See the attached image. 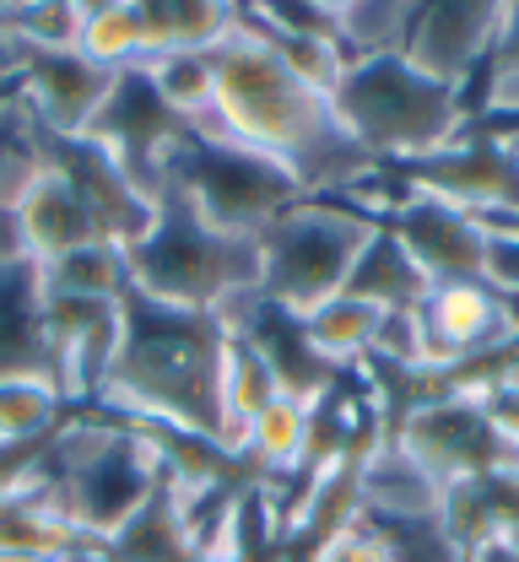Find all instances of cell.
<instances>
[{
	"mask_svg": "<svg viewBox=\"0 0 519 562\" xmlns=\"http://www.w3.org/2000/svg\"><path fill=\"white\" fill-rule=\"evenodd\" d=\"M125 255H131V292L142 303L173 314H206L223 319L227 330H244V319L266 308L260 238L212 227L179 190H157V222Z\"/></svg>",
	"mask_w": 519,
	"mask_h": 562,
	"instance_id": "obj_3",
	"label": "cell"
},
{
	"mask_svg": "<svg viewBox=\"0 0 519 562\" xmlns=\"http://www.w3.org/2000/svg\"><path fill=\"white\" fill-rule=\"evenodd\" d=\"M0 66L11 76V103L44 140H81L103 114L120 70L92 66L76 49H5Z\"/></svg>",
	"mask_w": 519,
	"mask_h": 562,
	"instance_id": "obj_8",
	"label": "cell"
},
{
	"mask_svg": "<svg viewBox=\"0 0 519 562\" xmlns=\"http://www.w3.org/2000/svg\"><path fill=\"white\" fill-rule=\"evenodd\" d=\"M347 292L369 297L373 308H384V314H411L433 292V281L417 271V260L400 249V238L379 222L373 238L363 244V255H358V266H352V277H347Z\"/></svg>",
	"mask_w": 519,
	"mask_h": 562,
	"instance_id": "obj_17",
	"label": "cell"
},
{
	"mask_svg": "<svg viewBox=\"0 0 519 562\" xmlns=\"http://www.w3.org/2000/svg\"><path fill=\"white\" fill-rule=\"evenodd\" d=\"M217 66V114L190 125L201 140H238L271 162H282L303 195H352L384 168L347 136L336 98L308 87L255 27H244L233 5V33L212 49Z\"/></svg>",
	"mask_w": 519,
	"mask_h": 562,
	"instance_id": "obj_1",
	"label": "cell"
},
{
	"mask_svg": "<svg viewBox=\"0 0 519 562\" xmlns=\"http://www.w3.org/2000/svg\"><path fill=\"white\" fill-rule=\"evenodd\" d=\"M44 297H81V303H125L131 297V255L109 238L76 244L66 255L33 266Z\"/></svg>",
	"mask_w": 519,
	"mask_h": 562,
	"instance_id": "obj_15",
	"label": "cell"
},
{
	"mask_svg": "<svg viewBox=\"0 0 519 562\" xmlns=\"http://www.w3.org/2000/svg\"><path fill=\"white\" fill-rule=\"evenodd\" d=\"M162 190H179L212 227L244 233V238H260L282 211L303 201L297 179L282 162H271L238 140H201L190 131L168 151Z\"/></svg>",
	"mask_w": 519,
	"mask_h": 562,
	"instance_id": "obj_6",
	"label": "cell"
},
{
	"mask_svg": "<svg viewBox=\"0 0 519 562\" xmlns=\"http://www.w3.org/2000/svg\"><path fill=\"white\" fill-rule=\"evenodd\" d=\"M16 222H22V238H27V249H33V266L66 255L76 244L103 238L98 222H92V211H87V201H81V190L49 162V151H44V168L33 173V184H27L22 201H16Z\"/></svg>",
	"mask_w": 519,
	"mask_h": 562,
	"instance_id": "obj_12",
	"label": "cell"
},
{
	"mask_svg": "<svg viewBox=\"0 0 519 562\" xmlns=\"http://www.w3.org/2000/svg\"><path fill=\"white\" fill-rule=\"evenodd\" d=\"M336 16H341V44L352 60H379V55H400L406 49V33H411V16L417 5L406 0H336Z\"/></svg>",
	"mask_w": 519,
	"mask_h": 562,
	"instance_id": "obj_22",
	"label": "cell"
},
{
	"mask_svg": "<svg viewBox=\"0 0 519 562\" xmlns=\"http://www.w3.org/2000/svg\"><path fill=\"white\" fill-rule=\"evenodd\" d=\"M336 114H341L347 136L384 173H400V168L444 151L449 140H460L476 125L465 109V92L422 76L406 55L352 60L336 87Z\"/></svg>",
	"mask_w": 519,
	"mask_h": 562,
	"instance_id": "obj_4",
	"label": "cell"
},
{
	"mask_svg": "<svg viewBox=\"0 0 519 562\" xmlns=\"http://www.w3.org/2000/svg\"><path fill=\"white\" fill-rule=\"evenodd\" d=\"M0 497H5V476H0Z\"/></svg>",
	"mask_w": 519,
	"mask_h": 562,
	"instance_id": "obj_30",
	"label": "cell"
},
{
	"mask_svg": "<svg viewBox=\"0 0 519 562\" xmlns=\"http://www.w3.org/2000/svg\"><path fill=\"white\" fill-rule=\"evenodd\" d=\"M498 541H504V547H509V552H515V558H519V525H515V530H509V536H498Z\"/></svg>",
	"mask_w": 519,
	"mask_h": 562,
	"instance_id": "obj_29",
	"label": "cell"
},
{
	"mask_svg": "<svg viewBox=\"0 0 519 562\" xmlns=\"http://www.w3.org/2000/svg\"><path fill=\"white\" fill-rule=\"evenodd\" d=\"M498 27H504V0H439V5H417L400 55L422 76L465 92L471 76L487 70V60H493Z\"/></svg>",
	"mask_w": 519,
	"mask_h": 562,
	"instance_id": "obj_10",
	"label": "cell"
},
{
	"mask_svg": "<svg viewBox=\"0 0 519 562\" xmlns=\"http://www.w3.org/2000/svg\"><path fill=\"white\" fill-rule=\"evenodd\" d=\"M142 70H147L157 98L168 103V114L184 131L217 114V66H212V55H162V60H147Z\"/></svg>",
	"mask_w": 519,
	"mask_h": 562,
	"instance_id": "obj_21",
	"label": "cell"
},
{
	"mask_svg": "<svg viewBox=\"0 0 519 562\" xmlns=\"http://www.w3.org/2000/svg\"><path fill=\"white\" fill-rule=\"evenodd\" d=\"M147 60L162 55H212L233 33V5L223 0H142Z\"/></svg>",
	"mask_w": 519,
	"mask_h": 562,
	"instance_id": "obj_18",
	"label": "cell"
},
{
	"mask_svg": "<svg viewBox=\"0 0 519 562\" xmlns=\"http://www.w3.org/2000/svg\"><path fill=\"white\" fill-rule=\"evenodd\" d=\"M482 233H487V260H482V281H487V286H493L498 297L519 303V222H487Z\"/></svg>",
	"mask_w": 519,
	"mask_h": 562,
	"instance_id": "obj_25",
	"label": "cell"
},
{
	"mask_svg": "<svg viewBox=\"0 0 519 562\" xmlns=\"http://www.w3.org/2000/svg\"><path fill=\"white\" fill-rule=\"evenodd\" d=\"M223 319L206 314H173L142 303L136 292L125 297V347L114 362L109 390L98 406L125 412L131 427L147 432H179L217 443L223 432V362H227Z\"/></svg>",
	"mask_w": 519,
	"mask_h": 562,
	"instance_id": "obj_2",
	"label": "cell"
},
{
	"mask_svg": "<svg viewBox=\"0 0 519 562\" xmlns=\"http://www.w3.org/2000/svg\"><path fill=\"white\" fill-rule=\"evenodd\" d=\"M0 562H55V558H22V552H0Z\"/></svg>",
	"mask_w": 519,
	"mask_h": 562,
	"instance_id": "obj_28",
	"label": "cell"
},
{
	"mask_svg": "<svg viewBox=\"0 0 519 562\" xmlns=\"http://www.w3.org/2000/svg\"><path fill=\"white\" fill-rule=\"evenodd\" d=\"M465 562H519V558L509 552V547H504V541H487V547H476V552H471Z\"/></svg>",
	"mask_w": 519,
	"mask_h": 562,
	"instance_id": "obj_27",
	"label": "cell"
},
{
	"mask_svg": "<svg viewBox=\"0 0 519 562\" xmlns=\"http://www.w3.org/2000/svg\"><path fill=\"white\" fill-rule=\"evenodd\" d=\"M314 412H319V406H308V401H297V395L271 401V406L255 417L238 460H255L260 476H293V471H303L308 438H314Z\"/></svg>",
	"mask_w": 519,
	"mask_h": 562,
	"instance_id": "obj_20",
	"label": "cell"
},
{
	"mask_svg": "<svg viewBox=\"0 0 519 562\" xmlns=\"http://www.w3.org/2000/svg\"><path fill=\"white\" fill-rule=\"evenodd\" d=\"M379 325H384V308H373L358 292H336L330 303H319L314 314L297 319V336L330 373H341V368H358L373 357Z\"/></svg>",
	"mask_w": 519,
	"mask_h": 562,
	"instance_id": "obj_16",
	"label": "cell"
},
{
	"mask_svg": "<svg viewBox=\"0 0 519 562\" xmlns=\"http://www.w3.org/2000/svg\"><path fill=\"white\" fill-rule=\"evenodd\" d=\"M400 190L433 195L444 206L487 222H519V140L493 125H471L460 140H449L444 151L390 173Z\"/></svg>",
	"mask_w": 519,
	"mask_h": 562,
	"instance_id": "obj_7",
	"label": "cell"
},
{
	"mask_svg": "<svg viewBox=\"0 0 519 562\" xmlns=\"http://www.w3.org/2000/svg\"><path fill=\"white\" fill-rule=\"evenodd\" d=\"M81 5L76 0H22L0 5V44L5 49H76Z\"/></svg>",
	"mask_w": 519,
	"mask_h": 562,
	"instance_id": "obj_23",
	"label": "cell"
},
{
	"mask_svg": "<svg viewBox=\"0 0 519 562\" xmlns=\"http://www.w3.org/2000/svg\"><path fill=\"white\" fill-rule=\"evenodd\" d=\"M76 55H87L103 70L147 66V27H142V0H87L81 27H76Z\"/></svg>",
	"mask_w": 519,
	"mask_h": 562,
	"instance_id": "obj_19",
	"label": "cell"
},
{
	"mask_svg": "<svg viewBox=\"0 0 519 562\" xmlns=\"http://www.w3.org/2000/svg\"><path fill=\"white\" fill-rule=\"evenodd\" d=\"M379 216L341 195H303L260 233V297L266 308L303 319L336 292H347V277L373 238Z\"/></svg>",
	"mask_w": 519,
	"mask_h": 562,
	"instance_id": "obj_5",
	"label": "cell"
},
{
	"mask_svg": "<svg viewBox=\"0 0 519 562\" xmlns=\"http://www.w3.org/2000/svg\"><path fill=\"white\" fill-rule=\"evenodd\" d=\"M487 66H515L519 70V0H504V27H498V49Z\"/></svg>",
	"mask_w": 519,
	"mask_h": 562,
	"instance_id": "obj_26",
	"label": "cell"
},
{
	"mask_svg": "<svg viewBox=\"0 0 519 562\" xmlns=\"http://www.w3.org/2000/svg\"><path fill=\"white\" fill-rule=\"evenodd\" d=\"M71 417V401L49 368H0V454L49 443Z\"/></svg>",
	"mask_w": 519,
	"mask_h": 562,
	"instance_id": "obj_13",
	"label": "cell"
},
{
	"mask_svg": "<svg viewBox=\"0 0 519 562\" xmlns=\"http://www.w3.org/2000/svg\"><path fill=\"white\" fill-rule=\"evenodd\" d=\"M308 562H395V552L384 547V536L358 514L352 525H341V530H330L325 541H314Z\"/></svg>",
	"mask_w": 519,
	"mask_h": 562,
	"instance_id": "obj_24",
	"label": "cell"
},
{
	"mask_svg": "<svg viewBox=\"0 0 519 562\" xmlns=\"http://www.w3.org/2000/svg\"><path fill=\"white\" fill-rule=\"evenodd\" d=\"M400 249L417 260V271L433 281V286H449V281H482V260H487V233L476 216L444 206L433 195H417V190H400L390 195V206L379 216Z\"/></svg>",
	"mask_w": 519,
	"mask_h": 562,
	"instance_id": "obj_11",
	"label": "cell"
},
{
	"mask_svg": "<svg viewBox=\"0 0 519 562\" xmlns=\"http://www.w3.org/2000/svg\"><path fill=\"white\" fill-rule=\"evenodd\" d=\"M417 330H422V373H460L519 347L515 308L487 281L433 286L417 303Z\"/></svg>",
	"mask_w": 519,
	"mask_h": 562,
	"instance_id": "obj_9",
	"label": "cell"
},
{
	"mask_svg": "<svg viewBox=\"0 0 519 562\" xmlns=\"http://www.w3.org/2000/svg\"><path fill=\"white\" fill-rule=\"evenodd\" d=\"M282 395H287V384H282L277 362L266 357V347L249 341V336H233L223 362V432H217V449L244 454V438H249L255 417Z\"/></svg>",
	"mask_w": 519,
	"mask_h": 562,
	"instance_id": "obj_14",
	"label": "cell"
}]
</instances>
